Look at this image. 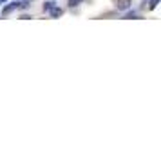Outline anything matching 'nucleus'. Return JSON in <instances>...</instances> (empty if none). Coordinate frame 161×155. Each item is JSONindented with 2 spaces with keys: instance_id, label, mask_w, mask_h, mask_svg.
<instances>
[{
  "instance_id": "1",
  "label": "nucleus",
  "mask_w": 161,
  "mask_h": 155,
  "mask_svg": "<svg viewBox=\"0 0 161 155\" xmlns=\"http://www.w3.org/2000/svg\"><path fill=\"white\" fill-rule=\"evenodd\" d=\"M116 8H118V11H125V9H129L130 8V0H118Z\"/></svg>"
},
{
  "instance_id": "2",
  "label": "nucleus",
  "mask_w": 161,
  "mask_h": 155,
  "mask_svg": "<svg viewBox=\"0 0 161 155\" xmlns=\"http://www.w3.org/2000/svg\"><path fill=\"white\" fill-rule=\"evenodd\" d=\"M49 11H51V16H53V18H58V16L64 15V11H62L60 8H54V6H53V8L49 9Z\"/></svg>"
},
{
  "instance_id": "3",
  "label": "nucleus",
  "mask_w": 161,
  "mask_h": 155,
  "mask_svg": "<svg viewBox=\"0 0 161 155\" xmlns=\"http://www.w3.org/2000/svg\"><path fill=\"white\" fill-rule=\"evenodd\" d=\"M16 8H18V4H16V2H15V4H11V6H8V8L4 9V15H8L9 11H13V9H16Z\"/></svg>"
},
{
  "instance_id": "4",
  "label": "nucleus",
  "mask_w": 161,
  "mask_h": 155,
  "mask_svg": "<svg viewBox=\"0 0 161 155\" xmlns=\"http://www.w3.org/2000/svg\"><path fill=\"white\" fill-rule=\"evenodd\" d=\"M80 2H81V0H69V6H71V8H76Z\"/></svg>"
},
{
  "instance_id": "5",
  "label": "nucleus",
  "mask_w": 161,
  "mask_h": 155,
  "mask_svg": "<svg viewBox=\"0 0 161 155\" xmlns=\"http://www.w3.org/2000/svg\"><path fill=\"white\" fill-rule=\"evenodd\" d=\"M51 8H53V2H45L44 4V11H49Z\"/></svg>"
},
{
  "instance_id": "6",
  "label": "nucleus",
  "mask_w": 161,
  "mask_h": 155,
  "mask_svg": "<svg viewBox=\"0 0 161 155\" xmlns=\"http://www.w3.org/2000/svg\"><path fill=\"white\" fill-rule=\"evenodd\" d=\"M158 4H159V0H150V9H154Z\"/></svg>"
},
{
  "instance_id": "7",
  "label": "nucleus",
  "mask_w": 161,
  "mask_h": 155,
  "mask_svg": "<svg viewBox=\"0 0 161 155\" xmlns=\"http://www.w3.org/2000/svg\"><path fill=\"white\" fill-rule=\"evenodd\" d=\"M0 2H6V0H0Z\"/></svg>"
}]
</instances>
